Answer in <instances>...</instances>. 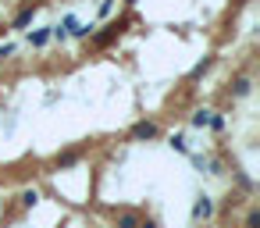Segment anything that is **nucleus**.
I'll use <instances>...</instances> for the list:
<instances>
[{
    "label": "nucleus",
    "instance_id": "obj_1",
    "mask_svg": "<svg viewBox=\"0 0 260 228\" xmlns=\"http://www.w3.org/2000/svg\"><path fill=\"white\" fill-rule=\"evenodd\" d=\"M114 228H143V217H139V210H118V221H114Z\"/></svg>",
    "mask_w": 260,
    "mask_h": 228
},
{
    "label": "nucleus",
    "instance_id": "obj_2",
    "mask_svg": "<svg viewBox=\"0 0 260 228\" xmlns=\"http://www.w3.org/2000/svg\"><path fill=\"white\" fill-rule=\"evenodd\" d=\"M132 139H157V125L153 121H139L132 128Z\"/></svg>",
    "mask_w": 260,
    "mask_h": 228
},
{
    "label": "nucleus",
    "instance_id": "obj_3",
    "mask_svg": "<svg viewBox=\"0 0 260 228\" xmlns=\"http://www.w3.org/2000/svg\"><path fill=\"white\" fill-rule=\"evenodd\" d=\"M210 214H214V203H210L207 196H200L196 207H192V221H203V217H210Z\"/></svg>",
    "mask_w": 260,
    "mask_h": 228
},
{
    "label": "nucleus",
    "instance_id": "obj_4",
    "mask_svg": "<svg viewBox=\"0 0 260 228\" xmlns=\"http://www.w3.org/2000/svg\"><path fill=\"white\" fill-rule=\"evenodd\" d=\"M75 160H79V150H68V153H61V157H57V168H72Z\"/></svg>",
    "mask_w": 260,
    "mask_h": 228
},
{
    "label": "nucleus",
    "instance_id": "obj_5",
    "mask_svg": "<svg viewBox=\"0 0 260 228\" xmlns=\"http://www.w3.org/2000/svg\"><path fill=\"white\" fill-rule=\"evenodd\" d=\"M210 118H214L210 111H196V114H192V125H196V128H203V125H210Z\"/></svg>",
    "mask_w": 260,
    "mask_h": 228
},
{
    "label": "nucleus",
    "instance_id": "obj_6",
    "mask_svg": "<svg viewBox=\"0 0 260 228\" xmlns=\"http://www.w3.org/2000/svg\"><path fill=\"white\" fill-rule=\"evenodd\" d=\"M232 93H235V96H246V93H249V79H235Z\"/></svg>",
    "mask_w": 260,
    "mask_h": 228
},
{
    "label": "nucleus",
    "instance_id": "obj_7",
    "mask_svg": "<svg viewBox=\"0 0 260 228\" xmlns=\"http://www.w3.org/2000/svg\"><path fill=\"white\" fill-rule=\"evenodd\" d=\"M22 203H25V207H36V203H40V192H36V189H25V192H22Z\"/></svg>",
    "mask_w": 260,
    "mask_h": 228
},
{
    "label": "nucleus",
    "instance_id": "obj_8",
    "mask_svg": "<svg viewBox=\"0 0 260 228\" xmlns=\"http://www.w3.org/2000/svg\"><path fill=\"white\" fill-rule=\"evenodd\" d=\"M29 40H32V47H43V43L50 40V32H47V29H40V32H32Z\"/></svg>",
    "mask_w": 260,
    "mask_h": 228
},
{
    "label": "nucleus",
    "instance_id": "obj_9",
    "mask_svg": "<svg viewBox=\"0 0 260 228\" xmlns=\"http://www.w3.org/2000/svg\"><path fill=\"white\" fill-rule=\"evenodd\" d=\"M246 228H260V210H249L246 214Z\"/></svg>",
    "mask_w": 260,
    "mask_h": 228
},
{
    "label": "nucleus",
    "instance_id": "obj_10",
    "mask_svg": "<svg viewBox=\"0 0 260 228\" xmlns=\"http://www.w3.org/2000/svg\"><path fill=\"white\" fill-rule=\"evenodd\" d=\"M29 22H32V11H22V15L15 18V25H18V29H22V25H29Z\"/></svg>",
    "mask_w": 260,
    "mask_h": 228
},
{
    "label": "nucleus",
    "instance_id": "obj_11",
    "mask_svg": "<svg viewBox=\"0 0 260 228\" xmlns=\"http://www.w3.org/2000/svg\"><path fill=\"white\" fill-rule=\"evenodd\" d=\"M171 146H175L178 153H185V139H182V136H175V139H171Z\"/></svg>",
    "mask_w": 260,
    "mask_h": 228
}]
</instances>
